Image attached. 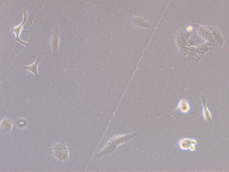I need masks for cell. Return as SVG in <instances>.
I'll return each mask as SVG.
<instances>
[{"label":"cell","mask_w":229,"mask_h":172,"mask_svg":"<svg viewBox=\"0 0 229 172\" xmlns=\"http://www.w3.org/2000/svg\"><path fill=\"white\" fill-rule=\"evenodd\" d=\"M27 13L26 9H24L23 10V20L21 22L18 26L16 27L13 26L12 27L11 31L13 32L15 35V39L16 41H18L19 43L24 46H28L29 45V43L26 42L22 41L21 39L20 38V35L21 32V30L23 28V26L27 22Z\"/></svg>","instance_id":"obj_1"},{"label":"cell","mask_w":229,"mask_h":172,"mask_svg":"<svg viewBox=\"0 0 229 172\" xmlns=\"http://www.w3.org/2000/svg\"><path fill=\"white\" fill-rule=\"evenodd\" d=\"M50 44L52 48L53 55L56 56L58 54L59 46V28L56 27L50 38Z\"/></svg>","instance_id":"obj_2"},{"label":"cell","mask_w":229,"mask_h":172,"mask_svg":"<svg viewBox=\"0 0 229 172\" xmlns=\"http://www.w3.org/2000/svg\"><path fill=\"white\" fill-rule=\"evenodd\" d=\"M202 103L204 119L207 122H211L213 120L212 115L210 109L207 106L206 99L203 95L202 96Z\"/></svg>","instance_id":"obj_3"},{"label":"cell","mask_w":229,"mask_h":172,"mask_svg":"<svg viewBox=\"0 0 229 172\" xmlns=\"http://www.w3.org/2000/svg\"><path fill=\"white\" fill-rule=\"evenodd\" d=\"M191 109L190 103L185 99L180 100L178 104L177 109L181 113L186 114L190 111Z\"/></svg>","instance_id":"obj_4"},{"label":"cell","mask_w":229,"mask_h":172,"mask_svg":"<svg viewBox=\"0 0 229 172\" xmlns=\"http://www.w3.org/2000/svg\"><path fill=\"white\" fill-rule=\"evenodd\" d=\"M40 58L38 57L36 61L33 64L29 66H23L22 69L23 70L30 71L34 74L36 78H39V74L38 72V67L39 64L40 63Z\"/></svg>","instance_id":"obj_5"},{"label":"cell","mask_w":229,"mask_h":172,"mask_svg":"<svg viewBox=\"0 0 229 172\" xmlns=\"http://www.w3.org/2000/svg\"><path fill=\"white\" fill-rule=\"evenodd\" d=\"M12 123L11 121L7 118H4L1 122V131L3 133H9L11 130L12 128Z\"/></svg>","instance_id":"obj_6"},{"label":"cell","mask_w":229,"mask_h":172,"mask_svg":"<svg viewBox=\"0 0 229 172\" xmlns=\"http://www.w3.org/2000/svg\"><path fill=\"white\" fill-rule=\"evenodd\" d=\"M67 153L65 150L63 149V147L61 146H57V148L54 151V155L55 156L60 160H65L67 158Z\"/></svg>","instance_id":"obj_7"},{"label":"cell","mask_w":229,"mask_h":172,"mask_svg":"<svg viewBox=\"0 0 229 172\" xmlns=\"http://www.w3.org/2000/svg\"><path fill=\"white\" fill-rule=\"evenodd\" d=\"M191 144V139L187 138H185L179 140L178 146L181 150L183 151H187L188 150L189 146Z\"/></svg>","instance_id":"obj_8"},{"label":"cell","mask_w":229,"mask_h":172,"mask_svg":"<svg viewBox=\"0 0 229 172\" xmlns=\"http://www.w3.org/2000/svg\"><path fill=\"white\" fill-rule=\"evenodd\" d=\"M196 150V147L194 145L191 144L189 146L188 150L190 152H193Z\"/></svg>","instance_id":"obj_9"},{"label":"cell","mask_w":229,"mask_h":172,"mask_svg":"<svg viewBox=\"0 0 229 172\" xmlns=\"http://www.w3.org/2000/svg\"><path fill=\"white\" fill-rule=\"evenodd\" d=\"M197 140L195 139H191V144L194 145L196 146L197 145Z\"/></svg>","instance_id":"obj_10"},{"label":"cell","mask_w":229,"mask_h":172,"mask_svg":"<svg viewBox=\"0 0 229 172\" xmlns=\"http://www.w3.org/2000/svg\"><path fill=\"white\" fill-rule=\"evenodd\" d=\"M193 30V27L192 26H188V28H187V31L188 32H191Z\"/></svg>","instance_id":"obj_11"}]
</instances>
